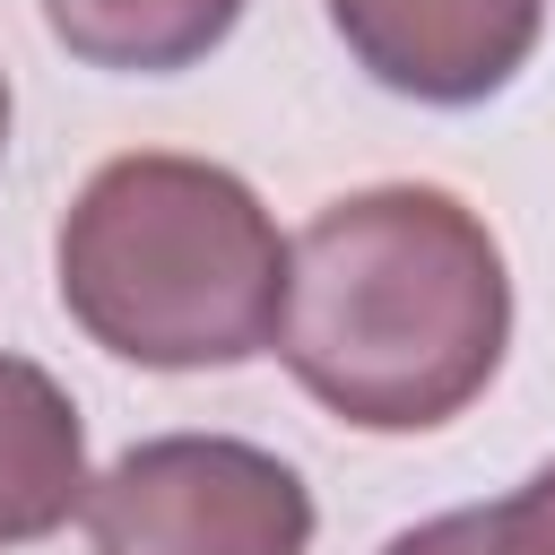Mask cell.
<instances>
[{
  "label": "cell",
  "instance_id": "1",
  "mask_svg": "<svg viewBox=\"0 0 555 555\" xmlns=\"http://www.w3.org/2000/svg\"><path fill=\"white\" fill-rule=\"evenodd\" d=\"M312 408L356 434H434L486 399L512 347L494 225L442 182H373L286 243L269 330Z\"/></svg>",
  "mask_w": 555,
  "mask_h": 555
},
{
  "label": "cell",
  "instance_id": "7",
  "mask_svg": "<svg viewBox=\"0 0 555 555\" xmlns=\"http://www.w3.org/2000/svg\"><path fill=\"white\" fill-rule=\"evenodd\" d=\"M494 555H555V460L494 503Z\"/></svg>",
  "mask_w": 555,
  "mask_h": 555
},
{
  "label": "cell",
  "instance_id": "5",
  "mask_svg": "<svg viewBox=\"0 0 555 555\" xmlns=\"http://www.w3.org/2000/svg\"><path fill=\"white\" fill-rule=\"evenodd\" d=\"M87 503V425L78 399L35 364L0 347V546H35L69 529Z\"/></svg>",
  "mask_w": 555,
  "mask_h": 555
},
{
  "label": "cell",
  "instance_id": "2",
  "mask_svg": "<svg viewBox=\"0 0 555 555\" xmlns=\"http://www.w3.org/2000/svg\"><path fill=\"white\" fill-rule=\"evenodd\" d=\"M61 312L121 364L234 373L269 356L286 234L234 165L130 147L78 182L52 234Z\"/></svg>",
  "mask_w": 555,
  "mask_h": 555
},
{
  "label": "cell",
  "instance_id": "4",
  "mask_svg": "<svg viewBox=\"0 0 555 555\" xmlns=\"http://www.w3.org/2000/svg\"><path fill=\"white\" fill-rule=\"evenodd\" d=\"M330 26L373 87L460 113L529 69L546 0H330Z\"/></svg>",
  "mask_w": 555,
  "mask_h": 555
},
{
  "label": "cell",
  "instance_id": "8",
  "mask_svg": "<svg viewBox=\"0 0 555 555\" xmlns=\"http://www.w3.org/2000/svg\"><path fill=\"white\" fill-rule=\"evenodd\" d=\"M382 555H494V503H468V512H434V520L399 529Z\"/></svg>",
  "mask_w": 555,
  "mask_h": 555
},
{
  "label": "cell",
  "instance_id": "9",
  "mask_svg": "<svg viewBox=\"0 0 555 555\" xmlns=\"http://www.w3.org/2000/svg\"><path fill=\"white\" fill-rule=\"evenodd\" d=\"M0 156H9V69H0Z\"/></svg>",
  "mask_w": 555,
  "mask_h": 555
},
{
  "label": "cell",
  "instance_id": "6",
  "mask_svg": "<svg viewBox=\"0 0 555 555\" xmlns=\"http://www.w3.org/2000/svg\"><path fill=\"white\" fill-rule=\"evenodd\" d=\"M43 26L87 69L173 78L243 26V0H43Z\"/></svg>",
  "mask_w": 555,
  "mask_h": 555
},
{
  "label": "cell",
  "instance_id": "3",
  "mask_svg": "<svg viewBox=\"0 0 555 555\" xmlns=\"http://www.w3.org/2000/svg\"><path fill=\"white\" fill-rule=\"evenodd\" d=\"M95 555H312V486L243 434H156L87 477Z\"/></svg>",
  "mask_w": 555,
  "mask_h": 555
}]
</instances>
